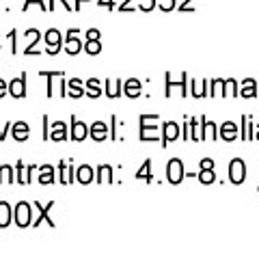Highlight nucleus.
Listing matches in <instances>:
<instances>
[{
    "label": "nucleus",
    "instance_id": "obj_7",
    "mask_svg": "<svg viewBox=\"0 0 259 259\" xmlns=\"http://www.w3.org/2000/svg\"><path fill=\"white\" fill-rule=\"evenodd\" d=\"M9 93L15 97V100H20V97L26 95V80H24V76L11 80L9 82Z\"/></svg>",
    "mask_w": 259,
    "mask_h": 259
},
{
    "label": "nucleus",
    "instance_id": "obj_24",
    "mask_svg": "<svg viewBox=\"0 0 259 259\" xmlns=\"http://www.w3.org/2000/svg\"><path fill=\"white\" fill-rule=\"evenodd\" d=\"M177 136V125L175 123H166V136H164V143L166 141H173Z\"/></svg>",
    "mask_w": 259,
    "mask_h": 259
},
{
    "label": "nucleus",
    "instance_id": "obj_26",
    "mask_svg": "<svg viewBox=\"0 0 259 259\" xmlns=\"http://www.w3.org/2000/svg\"><path fill=\"white\" fill-rule=\"evenodd\" d=\"M32 3H37L39 7H41V9H46V5H44V0H26V3H24V11H26V9H28V7H30ZM46 11H48V9H46Z\"/></svg>",
    "mask_w": 259,
    "mask_h": 259
},
{
    "label": "nucleus",
    "instance_id": "obj_19",
    "mask_svg": "<svg viewBox=\"0 0 259 259\" xmlns=\"http://www.w3.org/2000/svg\"><path fill=\"white\" fill-rule=\"evenodd\" d=\"M13 182V168L9 164H0V184H11Z\"/></svg>",
    "mask_w": 259,
    "mask_h": 259
},
{
    "label": "nucleus",
    "instance_id": "obj_22",
    "mask_svg": "<svg viewBox=\"0 0 259 259\" xmlns=\"http://www.w3.org/2000/svg\"><path fill=\"white\" fill-rule=\"evenodd\" d=\"M32 166H26L24 168V162H18V182L20 184H28V173H30Z\"/></svg>",
    "mask_w": 259,
    "mask_h": 259
},
{
    "label": "nucleus",
    "instance_id": "obj_8",
    "mask_svg": "<svg viewBox=\"0 0 259 259\" xmlns=\"http://www.w3.org/2000/svg\"><path fill=\"white\" fill-rule=\"evenodd\" d=\"M50 139L61 143V141H67L69 134H67V125L63 123V121H56V123L52 125V132H50Z\"/></svg>",
    "mask_w": 259,
    "mask_h": 259
},
{
    "label": "nucleus",
    "instance_id": "obj_23",
    "mask_svg": "<svg viewBox=\"0 0 259 259\" xmlns=\"http://www.w3.org/2000/svg\"><path fill=\"white\" fill-rule=\"evenodd\" d=\"M231 177H233V182H240L242 180V162H233V166H231Z\"/></svg>",
    "mask_w": 259,
    "mask_h": 259
},
{
    "label": "nucleus",
    "instance_id": "obj_5",
    "mask_svg": "<svg viewBox=\"0 0 259 259\" xmlns=\"http://www.w3.org/2000/svg\"><path fill=\"white\" fill-rule=\"evenodd\" d=\"M89 134H91V139H93V141L102 143V141H106V139H108V125H106V123H102V121H95V123L89 127Z\"/></svg>",
    "mask_w": 259,
    "mask_h": 259
},
{
    "label": "nucleus",
    "instance_id": "obj_33",
    "mask_svg": "<svg viewBox=\"0 0 259 259\" xmlns=\"http://www.w3.org/2000/svg\"><path fill=\"white\" fill-rule=\"evenodd\" d=\"M80 3H82V0H76V7H74V11H80Z\"/></svg>",
    "mask_w": 259,
    "mask_h": 259
},
{
    "label": "nucleus",
    "instance_id": "obj_34",
    "mask_svg": "<svg viewBox=\"0 0 259 259\" xmlns=\"http://www.w3.org/2000/svg\"><path fill=\"white\" fill-rule=\"evenodd\" d=\"M54 3H56V0H50V7H54Z\"/></svg>",
    "mask_w": 259,
    "mask_h": 259
},
{
    "label": "nucleus",
    "instance_id": "obj_12",
    "mask_svg": "<svg viewBox=\"0 0 259 259\" xmlns=\"http://www.w3.org/2000/svg\"><path fill=\"white\" fill-rule=\"evenodd\" d=\"M168 180L173 184H180V180H182V162L180 160H173L171 164H168Z\"/></svg>",
    "mask_w": 259,
    "mask_h": 259
},
{
    "label": "nucleus",
    "instance_id": "obj_14",
    "mask_svg": "<svg viewBox=\"0 0 259 259\" xmlns=\"http://www.w3.org/2000/svg\"><path fill=\"white\" fill-rule=\"evenodd\" d=\"M89 97H93V100H97V97L102 95V87H100V80L97 78H91V80H87V93Z\"/></svg>",
    "mask_w": 259,
    "mask_h": 259
},
{
    "label": "nucleus",
    "instance_id": "obj_25",
    "mask_svg": "<svg viewBox=\"0 0 259 259\" xmlns=\"http://www.w3.org/2000/svg\"><path fill=\"white\" fill-rule=\"evenodd\" d=\"M201 180H203V184H209L214 180V175H212V166H205V171L201 173Z\"/></svg>",
    "mask_w": 259,
    "mask_h": 259
},
{
    "label": "nucleus",
    "instance_id": "obj_29",
    "mask_svg": "<svg viewBox=\"0 0 259 259\" xmlns=\"http://www.w3.org/2000/svg\"><path fill=\"white\" fill-rule=\"evenodd\" d=\"M87 35H89V39H100V30H95V28H91V30H89V32H87Z\"/></svg>",
    "mask_w": 259,
    "mask_h": 259
},
{
    "label": "nucleus",
    "instance_id": "obj_11",
    "mask_svg": "<svg viewBox=\"0 0 259 259\" xmlns=\"http://www.w3.org/2000/svg\"><path fill=\"white\" fill-rule=\"evenodd\" d=\"M93 175H95V171H93V168L89 166V164H82V166L78 168V173H76L78 182H80V184H84V186L93 182Z\"/></svg>",
    "mask_w": 259,
    "mask_h": 259
},
{
    "label": "nucleus",
    "instance_id": "obj_30",
    "mask_svg": "<svg viewBox=\"0 0 259 259\" xmlns=\"http://www.w3.org/2000/svg\"><path fill=\"white\" fill-rule=\"evenodd\" d=\"M171 7H173V0H162V9L164 11H168Z\"/></svg>",
    "mask_w": 259,
    "mask_h": 259
},
{
    "label": "nucleus",
    "instance_id": "obj_9",
    "mask_svg": "<svg viewBox=\"0 0 259 259\" xmlns=\"http://www.w3.org/2000/svg\"><path fill=\"white\" fill-rule=\"evenodd\" d=\"M13 221V209L7 201H0V229L9 227V223Z\"/></svg>",
    "mask_w": 259,
    "mask_h": 259
},
{
    "label": "nucleus",
    "instance_id": "obj_2",
    "mask_svg": "<svg viewBox=\"0 0 259 259\" xmlns=\"http://www.w3.org/2000/svg\"><path fill=\"white\" fill-rule=\"evenodd\" d=\"M13 221L18 223V227H28L32 221H30V216H32V209H30V205L26 203V201H20L18 205H15V209H13Z\"/></svg>",
    "mask_w": 259,
    "mask_h": 259
},
{
    "label": "nucleus",
    "instance_id": "obj_17",
    "mask_svg": "<svg viewBox=\"0 0 259 259\" xmlns=\"http://www.w3.org/2000/svg\"><path fill=\"white\" fill-rule=\"evenodd\" d=\"M52 205H54V201H50V203H46V207H44V205H41V203H39V201H37V203H35V207L39 209V212H41V218H39V221H37L35 225H39V223H41L44 218H46V221L50 223V227H54V221H52L50 216H48V212H50V209H52Z\"/></svg>",
    "mask_w": 259,
    "mask_h": 259
},
{
    "label": "nucleus",
    "instance_id": "obj_13",
    "mask_svg": "<svg viewBox=\"0 0 259 259\" xmlns=\"http://www.w3.org/2000/svg\"><path fill=\"white\" fill-rule=\"evenodd\" d=\"M52 182H54V168L44 164L41 168H39V184L48 186V184H52Z\"/></svg>",
    "mask_w": 259,
    "mask_h": 259
},
{
    "label": "nucleus",
    "instance_id": "obj_31",
    "mask_svg": "<svg viewBox=\"0 0 259 259\" xmlns=\"http://www.w3.org/2000/svg\"><path fill=\"white\" fill-rule=\"evenodd\" d=\"M100 7H108V9H112V0H100V3H97Z\"/></svg>",
    "mask_w": 259,
    "mask_h": 259
},
{
    "label": "nucleus",
    "instance_id": "obj_28",
    "mask_svg": "<svg viewBox=\"0 0 259 259\" xmlns=\"http://www.w3.org/2000/svg\"><path fill=\"white\" fill-rule=\"evenodd\" d=\"M7 89H9V84L5 82V80H0V97H5V93H7Z\"/></svg>",
    "mask_w": 259,
    "mask_h": 259
},
{
    "label": "nucleus",
    "instance_id": "obj_32",
    "mask_svg": "<svg viewBox=\"0 0 259 259\" xmlns=\"http://www.w3.org/2000/svg\"><path fill=\"white\" fill-rule=\"evenodd\" d=\"M7 130H9V123H7L5 127H0V141H5V136H7Z\"/></svg>",
    "mask_w": 259,
    "mask_h": 259
},
{
    "label": "nucleus",
    "instance_id": "obj_21",
    "mask_svg": "<svg viewBox=\"0 0 259 259\" xmlns=\"http://www.w3.org/2000/svg\"><path fill=\"white\" fill-rule=\"evenodd\" d=\"M84 50H87L89 54H91V56L100 54V52H102V44H100V39H89L87 46H84Z\"/></svg>",
    "mask_w": 259,
    "mask_h": 259
},
{
    "label": "nucleus",
    "instance_id": "obj_4",
    "mask_svg": "<svg viewBox=\"0 0 259 259\" xmlns=\"http://www.w3.org/2000/svg\"><path fill=\"white\" fill-rule=\"evenodd\" d=\"M87 134H89V127L82 123V121H78L76 117H71V141H76V143H80V141H84L87 139Z\"/></svg>",
    "mask_w": 259,
    "mask_h": 259
},
{
    "label": "nucleus",
    "instance_id": "obj_20",
    "mask_svg": "<svg viewBox=\"0 0 259 259\" xmlns=\"http://www.w3.org/2000/svg\"><path fill=\"white\" fill-rule=\"evenodd\" d=\"M119 89H121V82H119V80L110 78L108 82H106V95L110 97V100H112V97H119Z\"/></svg>",
    "mask_w": 259,
    "mask_h": 259
},
{
    "label": "nucleus",
    "instance_id": "obj_6",
    "mask_svg": "<svg viewBox=\"0 0 259 259\" xmlns=\"http://www.w3.org/2000/svg\"><path fill=\"white\" fill-rule=\"evenodd\" d=\"M11 134H13V139L22 143V141H26L28 136H30V125L28 123H24V121H18V123H13L11 125Z\"/></svg>",
    "mask_w": 259,
    "mask_h": 259
},
{
    "label": "nucleus",
    "instance_id": "obj_3",
    "mask_svg": "<svg viewBox=\"0 0 259 259\" xmlns=\"http://www.w3.org/2000/svg\"><path fill=\"white\" fill-rule=\"evenodd\" d=\"M44 41H46V52L48 54H56L61 50V46H63V37H61V32L56 28H50V30H46Z\"/></svg>",
    "mask_w": 259,
    "mask_h": 259
},
{
    "label": "nucleus",
    "instance_id": "obj_10",
    "mask_svg": "<svg viewBox=\"0 0 259 259\" xmlns=\"http://www.w3.org/2000/svg\"><path fill=\"white\" fill-rule=\"evenodd\" d=\"M26 37H28V46H26V54H39L35 50V44H39V39H41V32L37 28H28L26 30Z\"/></svg>",
    "mask_w": 259,
    "mask_h": 259
},
{
    "label": "nucleus",
    "instance_id": "obj_18",
    "mask_svg": "<svg viewBox=\"0 0 259 259\" xmlns=\"http://www.w3.org/2000/svg\"><path fill=\"white\" fill-rule=\"evenodd\" d=\"M110 177H112V166L102 164L100 168H97V182H100V184H108Z\"/></svg>",
    "mask_w": 259,
    "mask_h": 259
},
{
    "label": "nucleus",
    "instance_id": "obj_27",
    "mask_svg": "<svg viewBox=\"0 0 259 259\" xmlns=\"http://www.w3.org/2000/svg\"><path fill=\"white\" fill-rule=\"evenodd\" d=\"M151 7H153V0H143L141 9H143V11H149V9H151Z\"/></svg>",
    "mask_w": 259,
    "mask_h": 259
},
{
    "label": "nucleus",
    "instance_id": "obj_16",
    "mask_svg": "<svg viewBox=\"0 0 259 259\" xmlns=\"http://www.w3.org/2000/svg\"><path fill=\"white\" fill-rule=\"evenodd\" d=\"M123 91H125L127 97H139V95H141V84H139V80L130 78L127 82L123 84Z\"/></svg>",
    "mask_w": 259,
    "mask_h": 259
},
{
    "label": "nucleus",
    "instance_id": "obj_1",
    "mask_svg": "<svg viewBox=\"0 0 259 259\" xmlns=\"http://www.w3.org/2000/svg\"><path fill=\"white\" fill-rule=\"evenodd\" d=\"M65 52H67L69 56H76L80 50H82V44H80V30L78 28H69L67 35H65Z\"/></svg>",
    "mask_w": 259,
    "mask_h": 259
},
{
    "label": "nucleus",
    "instance_id": "obj_15",
    "mask_svg": "<svg viewBox=\"0 0 259 259\" xmlns=\"http://www.w3.org/2000/svg\"><path fill=\"white\" fill-rule=\"evenodd\" d=\"M84 91H82V80L80 78H71L69 80V97H74V100H78V97H82Z\"/></svg>",
    "mask_w": 259,
    "mask_h": 259
}]
</instances>
